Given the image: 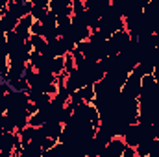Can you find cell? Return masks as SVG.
I'll list each match as a JSON object with an SVG mask.
<instances>
[{
    "label": "cell",
    "mask_w": 159,
    "mask_h": 157,
    "mask_svg": "<svg viewBox=\"0 0 159 157\" xmlns=\"http://www.w3.org/2000/svg\"><path fill=\"white\" fill-rule=\"evenodd\" d=\"M141 76L137 72H131L128 76V81L124 83V87L120 89V94L124 98H129V100H139L141 96Z\"/></svg>",
    "instance_id": "6da1fadb"
},
{
    "label": "cell",
    "mask_w": 159,
    "mask_h": 157,
    "mask_svg": "<svg viewBox=\"0 0 159 157\" xmlns=\"http://www.w3.org/2000/svg\"><path fill=\"white\" fill-rule=\"evenodd\" d=\"M87 85V79H85V74L83 72H80L78 69L76 70H72L70 74H67V81H65V87L69 89V92L72 94V92H76L80 89H83Z\"/></svg>",
    "instance_id": "7a4b0ae2"
},
{
    "label": "cell",
    "mask_w": 159,
    "mask_h": 157,
    "mask_svg": "<svg viewBox=\"0 0 159 157\" xmlns=\"http://www.w3.org/2000/svg\"><path fill=\"white\" fill-rule=\"evenodd\" d=\"M34 9V4L32 2H26V0H17V2H7V11H11L19 20L22 17H28Z\"/></svg>",
    "instance_id": "3957f363"
},
{
    "label": "cell",
    "mask_w": 159,
    "mask_h": 157,
    "mask_svg": "<svg viewBox=\"0 0 159 157\" xmlns=\"http://www.w3.org/2000/svg\"><path fill=\"white\" fill-rule=\"evenodd\" d=\"M9 118L13 120L15 124V131H22L24 128H28V118H30V113L26 109H17V111H7Z\"/></svg>",
    "instance_id": "277c9868"
},
{
    "label": "cell",
    "mask_w": 159,
    "mask_h": 157,
    "mask_svg": "<svg viewBox=\"0 0 159 157\" xmlns=\"http://www.w3.org/2000/svg\"><path fill=\"white\" fill-rule=\"evenodd\" d=\"M17 24H19V19H17L11 11H6V13L0 17V30H2L6 35L11 34V32H15Z\"/></svg>",
    "instance_id": "5b68a950"
},
{
    "label": "cell",
    "mask_w": 159,
    "mask_h": 157,
    "mask_svg": "<svg viewBox=\"0 0 159 157\" xmlns=\"http://www.w3.org/2000/svg\"><path fill=\"white\" fill-rule=\"evenodd\" d=\"M35 20L32 19V15H28V17H22L20 20H19V24H17V28H15V34L19 35V37H22V39H30V30H32V24H34Z\"/></svg>",
    "instance_id": "8992f818"
},
{
    "label": "cell",
    "mask_w": 159,
    "mask_h": 157,
    "mask_svg": "<svg viewBox=\"0 0 159 157\" xmlns=\"http://www.w3.org/2000/svg\"><path fill=\"white\" fill-rule=\"evenodd\" d=\"M122 139H124V142H126L128 148H137L139 142H141V131H139V126H137V124H135V126H129L128 131H126V135H124Z\"/></svg>",
    "instance_id": "52a82bcc"
},
{
    "label": "cell",
    "mask_w": 159,
    "mask_h": 157,
    "mask_svg": "<svg viewBox=\"0 0 159 157\" xmlns=\"http://www.w3.org/2000/svg\"><path fill=\"white\" fill-rule=\"evenodd\" d=\"M17 133H0V154H13Z\"/></svg>",
    "instance_id": "ba28073f"
},
{
    "label": "cell",
    "mask_w": 159,
    "mask_h": 157,
    "mask_svg": "<svg viewBox=\"0 0 159 157\" xmlns=\"http://www.w3.org/2000/svg\"><path fill=\"white\" fill-rule=\"evenodd\" d=\"M26 65H28V63H9L7 81H15V79L24 78V72H26Z\"/></svg>",
    "instance_id": "9c48e42d"
},
{
    "label": "cell",
    "mask_w": 159,
    "mask_h": 157,
    "mask_svg": "<svg viewBox=\"0 0 159 157\" xmlns=\"http://www.w3.org/2000/svg\"><path fill=\"white\" fill-rule=\"evenodd\" d=\"M43 128H44V131H46V137H50V139H54V141H59V135H61V131H63V126H61L59 122H46Z\"/></svg>",
    "instance_id": "30bf717a"
},
{
    "label": "cell",
    "mask_w": 159,
    "mask_h": 157,
    "mask_svg": "<svg viewBox=\"0 0 159 157\" xmlns=\"http://www.w3.org/2000/svg\"><path fill=\"white\" fill-rule=\"evenodd\" d=\"M0 133H15V124L7 113L0 115Z\"/></svg>",
    "instance_id": "8fae6325"
},
{
    "label": "cell",
    "mask_w": 159,
    "mask_h": 157,
    "mask_svg": "<svg viewBox=\"0 0 159 157\" xmlns=\"http://www.w3.org/2000/svg\"><path fill=\"white\" fill-rule=\"evenodd\" d=\"M46 122H48V117H46L44 111H37L35 115H32L28 118V126H32V128H43Z\"/></svg>",
    "instance_id": "7c38bea8"
},
{
    "label": "cell",
    "mask_w": 159,
    "mask_h": 157,
    "mask_svg": "<svg viewBox=\"0 0 159 157\" xmlns=\"http://www.w3.org/2000/svg\"><path fill=\"white\" fill-rule=\"evenodd\" d=\"M28 43L32 44L34 52H37V54H41V56H43V52H44V48H46V44H48L44 37H37V35H30Z\"/></svg>",
    "instance_id": "4fadbf2b"
},
{
    "label": "cell",
    "mask_w": 159,
    "mask_h": 157,
    "mask_svg": "<svg viewBox=\"0 0 159 157\" xmlns=\"http://www.w3.org/2000/svg\"><path fill=\"white\" fill-rule=\"evenodd\" d=\"M76 92L81 96V100H83L85 104H93V102H94V98H96L93 85H85L83 89H80V91H76Z\"/></svg>",
    "instance_id": "5bb4252c"
},
{
    "label": "cell",
    "mask_w": 159,
    "mask_h": 157,
    "mask_svg": "<svg viewBox=\"0 0 159 157\" xmlns=\"http://www.w3.org/2000/svg\"><path fill=\"white\" fill-rule=\"evenodd\" d=\"M11 91H17V92H28L30 91V83L26 81V78H20V79H15V81H7Z\"/></svg>",
    "instance_id": "9a60e30c"
},
{
    "label": "cell",
    "mask_w": 159,
    "mask_h": 157,
    "mask_svg": "<svg viewBox=\"0 0 159 157\" xmlns=\"http://www.w3.org/2000/svg\"><path fill=\"white\" fill-rule=\"evenodd\" d=\"M17 133H19V137H20V142H22V146H24V144L32 142V139H34V133H35V128L28 126V128H24L22 131H17Z\"/></svg>",
    "instance_id": "2e32d148"
},
{
    "label": "cell",
    "mask_w": 159,
    "mask_h": 157,
    "mask_svg": "<svg viewBox=\"0 0 159 157\" xmlns=\"http://www.w3.org/2000/svg\"><path fill=\"white\" fill-rule=\"evenodd\" d=\"M85 13V2L83 0H72V17Z\"/></svg>",
    "instance_id": "e0dca14e"
},
{
    "label": "cell",
    "mask_w": 159,
    "mask_h": 157,
    "mask_svg": "<svg viewBox=\"0 0 159 157\" xmlns=\"http://www.w3.org/2000/svg\"><path fill=\"white\" fill-rule=\"evenodd\" d=\"M72 70H76V65H74V59L72 56H65V74H70Z\"/></svg>",
    "instance_id": "ac0fdd59"
},
{
    "label": "cell",
    "mask_w": 159,
    "mask_h": 157,
    "mask_svg": "<svg viewBox=\"0 0 159 157\" xmlns=\"http://www.w3.org/2000/svg\"><path fill=\"white\" fill-rule=\"evenodd\" d=\"M56 144H57V141H54V139L46 137V139L43 141V144H41V150H43V152H46V150H52Z\"/></svg>",
    "instance_id": "d6986e66"
},
{
    "label": "cell",
    "mask_w": 159,
    "mask_h": 157,
    "mask_svg": "<svg viewBox=\"0 0 159 157\" xmlns=\"http://www.w3.org/2000/svg\"><path fill=\"white\" fill-rule=\"evenodd\" d=\"M30 34L32 35H37V37H43V26H41V22H34L32 24V30H30Z\"/></svg>",
    "instance_id": "ffe728a7"
},
{
    "label": "cell",
    "mask_w": 159,
    "mask_h": 157,
    "mask_svg": "<svg viewBox=\"0 0 159 157\" xmlns=\"http://www.w3.org/2000/svg\"><path fill=\"white\" fill-rule=\"evenodd\" d=\"M122 157H137L135 148H126V150H124V154H122Z\"/></svg>",
    "instance_id": "44dd1931"
},
{
    "label": "cell",
    "mask_w": 159,
    "mask_h": 157,
    "mask_svg": "<svg viewBox=\"0 0 159 157\" xmlns=\"http://www.w3.org/2000/svg\"><path fill=\"white\" fill-rule=\"evenodd\" d=\"M154 65H156V70H159V48H156L154 52Z\"/></svg>",
    "instance_id": "7402d4cb"
},
{
    "label": "cell",
    "mask_w": 159,
    "mask_h": 157,
    "mask_svg": "<svg viewBox=\"0 0 159 157\" xmlns=\"http://www.w3.org/2000/svg\"><path fill=\"white\" fill-rule=\"evenodd\" d=\"M152 128H154V135H156V141H159V122H157V124H154Z\"/></svg>",
    "instance_id": "603a6c76"
},
{
    "label": "cell",
    "mask_w": 159,
    "mask_h": 157,
    "mask_svg": "<svg viewBox=\"0 0 159 157\" xmlns=\"http://www.w3.org/2000/svg\"><path fill=\"white\" fill-rule=\"evenodd\" d=\"M154 44L156 48H159V34H154Z\"/></svg>",
    "instance_id": "cb8c5ba5"
},
{
    "label": "cell",
    "mask_w": 159,
    "mask_h": 157,
    "mask_svg": "<svg viewBox=\"0 0 159 157\" xmlns=\"http://www.w3.org/2000/svg\"><path fill=\"white\" fill-rule=\"evenodd\" d=\"M11 157H26V155H24V154H19V155H17V154H13Z\"/></svg>",
    "instance_id": "d4e9b609"
}]
</instances>
